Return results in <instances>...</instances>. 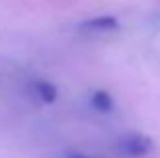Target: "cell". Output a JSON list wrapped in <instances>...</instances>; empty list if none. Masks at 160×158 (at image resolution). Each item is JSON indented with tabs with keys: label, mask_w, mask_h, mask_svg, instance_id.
Instances as JSON below:
<instances>
[{
	"label": "cell",
	"mask_w": 160,
	"mask_h": 158,
	"mask_svg": "<svg viewBox=\"0 0 160 158\" xmlns=\"http://www.w3.org/2000/svg\"><path fill=\"white\" fill-rule=\"evenodd\" d=\"M118 148L124 152L126 156H146L150 150L154 148L152 138L146 134H140V132H130V134L122 136L118 140Z\"/></svg>",
	"instance_id": "1"
},
{
	"label": "cell",
	"mask_w": 160,
	"mask_h": 158,
	"mask_svg": "<svg viewBox=\"0 0 160 158\" xmlns=\"http://www.w3.org/2000/svg\"><path fill=\"white\" fill-rule=\"evenodd\" d=\"M120 28V22H118L116 16H93V18L85 20V22L79 24V31L87 32V35H103V32H113Z\"/></svg>",
	"instance_id": "2"
},
{
	"label": "cell",
	"mask_w": 160,
	"mask_h": 158,
	"mask_svg": "<svg viewBox=\"0 0 160 158\" xmlns=\"http://www.w3.org/2000/svg\"><path fill=\"white\" fill-rule=\"evenodd\" d=\"M32 91L43 103H55L57 101V87L49 81H35L32 83Z\"/></svg>",
	"instance_id": "3"
},
{
	"label": "cell",
	"mask_w": 160,
	"mask_h": 158,
	"mask_svg": "<svg viewBox=\"0 0 160 158\" xmlns=\"http://www.w3.org/2000/svg\"><path fill=\"white\" fill-rule=\"evenodd\" d=\"M91 106H93L98 111L108 114V111L113 110V99H112V95H109L108 91L99 89V91H95V93L91 95Z\"/></svg>",
	"instance_id": "4"
},
{
	"label": "cell",
	"mask_w": 160,
	"mask_h": 158,
	"mask_svg": "<svg viewBox=\"0 0 160 158\" xmlns=\"http://www.w3.org/2000/svg\"><path fill=\"white\" fill-rule=\"evenodd\" d=\"M67 158H95V156H85V154H69Z\"/></svg>",
	"instance_id": "5"
}]
</instances>
